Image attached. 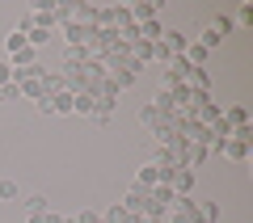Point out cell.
<instances>
[{
  "instance_id": "cell-4",
  "label": "cell",
  "mask_w": 253,
  "mask_h": 223,
  "mask_svg": "<svg viewBox=\"0 0 253 223\" xmlns=\"http://www.w3.org/2000/svg\"><path fill=\"white\" fill-rule=\"evenodd\" d=\"M46 110L51 114H72V93H51L46 97Z\"/></svg>"
},
{
  "instance_id": "cell-17",
  "label": "cell",
  "mask_w": 253,
  "mask_h": 223,
  "mask_svg": "<svg viewBox=\"0 0 253 223\" xmlns=\"http://www.w3.org/2000/svg\"><path fill=\"white\" fill-rule=\"evenodd\" d=\"M63 223H76V215H68V219H63Z\"/></svg>"
},
{
  "instance_id": "cell-6",
  "label": "cell",
  "mask_w": 253,
  "mask_h": 223,
  "mask_svg": "<svg viewBox=\"0 0 253 223\" xmlns=\"http://www.w3.org/2000/svg\"><path fill=\"white\" fill-rule=\"evenodd\" d=\"M156 13H161V0H152V4H135L126 17H135V21H156Z\"/></svg>"
},
{
  "instance_id": "cell-8",
  "label": "cell",
  "mask_w": 253,
  "mask_h": 223,
  "mask_svg": "<svg viewBox=\"0 0 253 223\" xmlns=\"http://www.w3.org/2000/svg\"><path fill=\"white\" fill-rule=\"evenodd\" d=\"M139 34H144L148 42H161V34H165V26H161V21H144V26H139Z\"/></svg>"
},
{
  "instance_id": "cell-3",
  "label": "cell",
  "mask_w": 253,
  "mask_h": 223,
  "mask_svg": "<svg viewBox=\"0 0 253 223\" xmlns=\"http://www.w3.org/2000/svg\"><path fill=\"white\" fill-rule=\"evenodd\" d=\"M34 59H38V51H34V46H17V51H13V68H17V72H26V68H34Z\"/></svg>"
},
{
  "instance_id": "cell-13",
  "label": "cell",
  "mask_w": 253,
  "mask_h": 223,
  "mask_svg": "<svg viewBox=\"0 0 253 223\" xmlns=\"http://www.w3.org/2000/svg\"><path fill=\"white\" fill-rule=\"evenodd\" d=\"M17 46H26V34H21V30H13V34H9V51H17Z\"/></svg>"
},
{
  "instance_id": "cell-10",
  "label": "cell",
  "mask_w": 253,
  "mask_h": 223,
  "mask_svg": "<svg viewBox=\"0 0 253 223\" xmlns=\"http://www.w3.org/2000/svg\"><path fill=\"white\" fill-rule=\"evenodd\" d=\"M245 118H249V114H245L241 106H232V110H228V126H245Z\"/></svg>"
},
{
  "instance_id": "cell-7",
  "label": "cell",
  "mask_w": 253,
  "mask_h": 223,
  "mask_svg": "<svg viewBox=\"0 0 253 223\" xmlns=\"http://www.w3.org/2000/svg\"><path fill=\"white\" fill-rule=\"evenodd\" d=\"M26 211H30V215H46V211H51L46 194H30V198H26Z\"/></svg>"
},
{
  "instance_id": "cell-2",
  "label": "cell",
  "mask_w": 253,
  "mask_h": 223,
  "mask_svg": "<svg viewBox=\"0 0 253 223\" xmlns=\"http://www.w3.org/2000/svg\"><path fill=\"white\" fill-rule=\"evenodd\" d=\"M152 186H161V164H144V169H139L135 189H152Z\"/></svg>"
},
{
  "instance_id": "cell-15",
  "label": "cell",
  "mask_w": 253,
  "mask_h": 223,
  "mask_svg": "<svg viewBox=\"0 0 253 223\" xmlns=\"http://www.w3.org/2000/svg\"><path fill=\"white\" fill-rule=\"evenodd\" d=\"M46 223H63V215H55V211H46Z\"/></svg>"
},
{
  "instance_id": "cell-1",
  "label": "cell",
  "mask_w": 253,
  "mask_h": 223,
  "mask_svg": "<svg viewBox=\"0 0 253 223\" xmlns=\"http://www.w3.org/2000/svg\"><path fill=\"white\" fill-rule=\"evenodd\" d=\"M173 194H177V198H186L190 194V189H194V173H190V169H173Z\"/></svg>"
},
{
  "instance_id": "cell-11",
  "label": "cell",
  "mask_w": 253,
  "mask_h": 223,
  "mask_svg": "<svg viewBox=\"0 0 253 223\" xmlns=\"http://www.w3.org/2000/svg\"><path fill=\"white\" fill-rule=\"evenodd\" d=\"M0 198L13 202V198H17V181H0Z\"/></svg>"
},
{
  "instance_id": "cell-16",
  "label": "cell",
  "mask_w": 253,
  "mask_h": 223,
  "mask_svg": "<svg viewBox=\"0 0 253 223\" xmlns=\"http://www.w3.org/2000/svg\"><path fill=\"white\" fill-rule=\"evenodd\" d=\"M26 223H46V215H30V219Z\"/></svg>"
},
{
  "instance_id": "cell-9",
  "label": "cell",
  "mask_w": 253,
  "mask_h": 223,
  "mask_svg": "<svg viewBox=\"0 0 253 223\" xmlns=\"http://www.w3.org/2000/svg\"><path fill=\"white\" fill-rule=\"evenodd\" d=\"M219 42H224V38H219L215 30H211V26L203 30V38H199V46H207V51H211V46H219Z\"/></svg>"
},
{
  "instance_id": "cell-14",
  "label": "cell",
  "mask_w": 253,
  "mask_h": 223,
  "mask_svg": "<svg viewBox=\"0 0 253 223\" xmlns=\"http://www.w3.org/2000/svg\"><path fill=\"white\" fill-rule=\"evenodd\" d=\"M76 223H101V215H93V211H84V215H76Z\"/></svg>"
},
{
  "instance_id": "cell-5",
  "label": "cell",
  "mask_w": 253,
  "mask_h": 223,
  "mask_svg": "<svg viewBox=\"0 0 253 223\" xmlns=\"http://www.w3.org/2000/svg\"><path fill=\"white\" fill-rule=\"evenodd\" d=\"M219 148H224V152L228 156H232V160H249V143H245V139H236V135H232V139H228V143H219Z\"/></svg>"
},
{
  "instance_id": "cell-12",
  "label": "cell",
  "mask_w": 253,
  "mask_h": 223,
  "mask_svg": "<svg viewBox=\"0 0 253 223\" xmlns=\"http://www.w3.org/2000/svg\"><path fill=\"white\" fill-rule=\"evenodd\" d=\"M4 84H13V63L9 59H0V89H4Z\"/></svg>"
}]
</instances>
